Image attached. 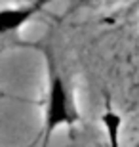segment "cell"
<instances>
[{"label":"cell","mask_w":139,"mask_h":147,"mask_svg":"<svg viewBox=\"0 0 139 147\" xmlns=\"http://www.w3.org/2000/svg\"><path fill=\"white\" fill-rule=\"evenodd\" d=\"M27 147H36V140H32V142L31 143H29V145Z\"/></svg>","instance_id":"obj_3"},{"label":"cell","mask_w":139,"mask_h":147,"mask_svg":"<svg viewBox=\"0 0 139 147\" xmlns=\"http://www.w3.org/2000/svg\"><path fill=\"white\" fill-rule=\"evenodd\" d=\"M84 2H101V0H84Z\"/></svg>","instance_id":"obj_4"},{"label":"cell","mask_w":139,"mask_h":147,"mask_svg":"<svg viewBox=\"0 0 139 147\" xmlns=\"http://www.w3.org/2000/svg\"><path fill=\"white\" fill-rule=\"evenodd\" d=\"M52 2L54 0H27L21 4L0 8V36H10V34L19 33L34 17L40 16Z\"/></svg>","instance_id":"obj_2"},{"label":"cell","mask_w":139,"mask_h":147,"mask_svg":"<svg viewBox=\"0 0 139 147\" xmlns=\"http://www.w3.org/2000/svg\"><path fill=\"white\" fill-rule=\"evenodd\" d=\"M42 54L46 59V90L42 105V126L40 134L34 140L38 147H48L55 132L71 130L78 124L80 111L75 88L59 67L54 52L50 48H42Z\"/></svg>","instance_id":"obj_1"},{"label":"cell","mask_w":139,"mask_h":147,"mask_svg":"<svg viewBox=\"0 0 139 147\" xmlns=\"http://www.w3.org/2000/svg\"><path fill=\"white\" fill-rule=\"evenodd\" d=\"M134 147H139V142H137V143H135V145H134Z\"/></svg>","instance_id":"obj_5"}]
</instances>
